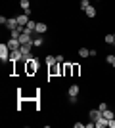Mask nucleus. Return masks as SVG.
Wrapping results in <instances>:
<instances>
[{"instance_id":"obj_2","label":"nucleus","mask_w":115,"mask_h":128,"mask_svg":"<svg viewBox=\"0 0 115 128\" xmlns=\"http://www.w3.org/2000/svg\"><path fill=\"white\" fill-rule=\"evenodd\" d=\"M6 44H8V48H10V50H19V48H21L19 38H12V36H10V40H8Z\"/></svg>"},{"instance_id":"obj_9","label":"nucleus","mask_w":115,"mask_h":128,"mask_svg":"<svg viewBox=\"0 0 115 128\" xmlns=\"http://www.w3.org/2000/svg\"><path fill=\"white\" fill-rule=\"evenodd\" d=\"M107 126V118L104 117V115H102V117L98 118V120H96V128H105Z\"/></svg>"},{"instance_id":"obj_23","label":"nucleus","mask_w":115,"mask_h":128,"mask_svg":"<svg viewBox=\"0 0 115 128\" xmlns=\"http://www.w3.org/2000/svg\"><path fill=\"white\" fill-rule=\"evenodd\" d=\"M69 103H73V105H75V103H77V96H69Z\"/></svg>"},{"instance_id":"obj_14","label":"nucleus","mask_w":115,"mask_h":128,"mask_svg":"<svg viewBox=\"0 0 115 128\" xmlns=\"http://www.w3.org/2000/svg\"><path fill=\"white\" fill-rule=\"evenodd\" d=\"M79 56H81V58H88V56H90V50L84 48V46H81V50H79Z\"/></svg>"},{"instance_id":"obj_3","label":"nucleus","mask_w":115,"mask_h":128,"mask_svg":"<svg viewBox=\"0 0 115 128\" xmlns=\"http://www.w3.org/2000/svg\"><path fill=\"white\" fill-rule=\"evenodd\" d=\"M31 50H33V42H31V44H21V48H19V52H21V58H25V56H31Z\"/></svg>"},{"instance_id":"obj_24","label":"nucleus","mask_w":115,"mask_h":128,"mask_svg":"<svg viewBox=\"0 0 115 128\" xmlns=\"http://www.w3.org/2000/svg\"><path fill=\"white\" fill-rule=\"evenodd\" d=\"M56 59H58V63H65V59H63V56H56Z\"/></svg>"},{"instance_id":"obj_26","label":"nucleus","mask_w":115,"mask_h":128,"mask_svg":"<svg viewBox=\"0 0 115 128\" xmlns=\"http://www.w3.org/2000/svg\"><path fill=\"white\" fill-rule=\"evenodd\" d=\"M96 2H98V0H96Z\"/></svg>"},{"instance_id":"obj_10","label":"nucleus","mask_w":115,"mask_h":128,"mask_svg":"<svg viewBox=\"0 0 115 128\" xmlns=\"http://www.w3.org/2000/svg\"><path fill=\"white\" fill-rule=\"evenodd\" d=\"M79 92H81V88H79L77 84H71V86H69V92H67V94H69V96H79Z\"/></svg>"},{"instance_id":"obj_13","label":"nucleus","mask_w":115,"mask_h":128,"mask_svg":"<svg viewBox=\"0 0 115 128\" xmlns=\"http://www.w3.org/2000/svg\"><path fill=\"white\" fill-rule=\"evenodd\" d=\"M42 44H44V38H42V36H37V38H33V46H35V48H40Z\"/></svg>"},{"instance_id":"obj_7","label":"nucleus","mask_w":115,"mask_h":128,"mask_svg":"<svg viewBox=\"0 0 115 128\" xmlns=\"http://www.w3.org/2000/svg\"><path fill=\"white\" fill-rule=\"evenodd\" d=\"M88 115H90V120H94V122H96V120L102 117V111H100V109H92V111L88 113Z\"/></svg>"},{"instance_id":"obj_27","label":"nucleus","mask_w":115,"mask_h":128,"mask_svg":"<svg viewBox=\"0 0 115 128\" xmlns=\"http://www.w3.org/2000/svg\"><path fill=\"white\" fill-rule=\"evenodd\" d=\"M113 34H115V32H113Z\"/></svg>"},{"instance_id":"obj_5","label":"nucleus","mask_w":115,"mask_h":128,"mask_svg":"<svg viewBox=\"0 0 115 128\" xmlns=\"http://www.w3.org/2000/svg\"><path fill=\"white\" fill-rule=\"evenodd\" d=\"M10 61H21V52H19V50H12L10 52Z\"/></svg>"},{"instance_id":"obj_21","label":"nucleus","mask_w":115,"mask_h":128,"mask_svg":"<svg viewBox=\"0 0 115 128\" xmlns=\"http://www.w3.org/2000/svg\"><path fill=\"white\" fill-rule=\"evenodd\" d=\"M98 109H100V111H102V113H104L105 109H107V103H104V102H102V103H100V105H98Z\"/></svg>"},{"instance_id":"obj_20","label":"nucleus","mask_w":115,"mask_h":128,"mask_svg":"<svg viewBox=\"0 0 115 128\" xmlns=\"http://www.w3.org/2000/svg\"><path fill=\"white\" fill-rule=\"evenodd\" d=\"M90 6V0H81V10H86Z\"/></svg>"},{"instance_id":"obj_18","label":"nucleus","mask_w":115,"mask_h":128,"mask_svg":"<svg viewBox=\"0 0 115 128\" xmlns=\"http://www.w3.org/2000/svg\"><path fill=\"white\" fill-rule=\"evenodd\" d=\"M102 115H104V117H105V118H107V120H109V118H113V111H111L109 107H107V109H105V111H104V113H102Z\"/></svg>"},{"instance_id":"obj_1","label":"nucleus","mask_w":115,"mask_h":128,"mask_svg":"<svg viewBox=\"0 0 115 128\" xmlns=\"http://www.w3.org/2000/svg\"><path fill=\"white\" fill-rule=\"evenodd\" d=\"M10 52L12 50L8 48V44H0V59L2 61H10Z\"/></svg>"},{"instance_id":"obj_12","label":"nucleus","mask_w":115,"mask_h":128,"mask_svg":"<svg viewBox=\"0 0 115 128\" xmlns=\"http://www.w3.org/2000/svg\"><path fill=\"white\" fill-rule=\"evenodd\" d=\"M46 65H48V67H56V65H58V59H56L54 56H46Z\"/></svg>"},{"instance_id":"obj_15","label":"nucleus","mask_w":115,"mask_h":128,"mask_svg":"<svg viewBox=\"0 0 115 128\" xmlns=\"http://www.w3.org/2000/svg\"><path fill=\"white\" fill-rule=\"evenodd\" d=\"M84 12H86V16H88V17H94V16H96V8H94V6H88Z\"/></svg>"},{"instance_id":"obj_6","label":"nucleus","mask_w":115,"mask_h":128,"mask_svg":"<svg viewBox=\"0 0 115 128\" xmlns=\"http://www.w3.org/2000/svg\"><path fill=\"white\" fill-rule=\"evenodd\" d=\"M6 27H8L10 31H14V29H17V27H19V23H17V17H12V19H8V23H6Z\"/></svg>"},{"instance_id":"obj_8","label":"nucleus","mask_w":115,"mask_h":128,"mask_svg":"<svg viewBox=\"0 0 115 128\" xmlns=\"http://www.w3.org/2000/svg\"><path fill=\"white\" fill-rule=\"evenodd\" d=\"M29 19H31V17H29L27 14H23V16H17V23H19V25H23V27L29 23Z\"/></svg>"},{"instance_id":"obj_17","label":"nucleus","mask_w":115,"mask_h":128,"mask_svg":"<svg viewBox=\"0 0 115 128\" xmlns=\"http://www.w3.org/2000/svg\"><path fill=\"white\" fill-rule=\"evenodd\" d=\"M105 61H107V63H109L111 67H115V54H109V56L105 58Z\"/></svg>"},{"instance_id":"obj_22","label":"nucleus","mask_w":115,"mask_h":128,"mask_svg":"<svg viewBox=\"0 0 115 128\" xmlns=\"http://www.w3.org/2000/svg\"><path fill=\"white\" fill-rule=\"evenodd\" d=\"M107 128H115V118H109V120H107Z\"/></svg>"},{"instance_id":"obj_19","label":"nucleus","mask_w":115,"mask_h":128,"mask_svg":"<svg viewBox=\"0 0 115 128\" xmlns=\"http://www.w3.org/2000/svg\"><path fill=\"white\" fill-rule=\"evenodd\" d=\"M105 42L107 44H115V34H105Z\"/></svg>"},{"instance_id":"obj_16","label":"nucleus","mask_w":115,"mask_h":128,"mask_svg":"<svg viewBox=\"0 0 115 128\" xmlns=\"http://www.w3.org/2000/svg\"><path fill=\"white\" fill-rule=\"evenodd\" d=\"M19 6H21L23 10H31V2L29 0H19Z\"/></svg>"},{"instance_id":"obj_11","label":"nucleus","mask_w":115,"mask_h":128,"mask_svg":"<svg viewBox=\"0 0 115 128\" xmlns=\"http://www.w3.org/2000/svg\"><path fill=\"white\" fill-rule=\"evenodd\" d=\"M46 31H48L46 23H37V34H44Z\"/></svg>"},{"instance_id":"obj_4","label":"nucleus","mask_w":115,"mask_h":128,"mask_svg":"<svg viewBox=\"0 0 115 128\" xmlns=\"http://www.w3.org/2000/svg\"><path fill=\"white\" fill-rule=\"evenodd\" d=\"M19 42H21V44H31V42H33V36H31L29 32H21V36H19Z\"/></svg>"},{"instance_id":"obj_25","label":"nucleus","mask_w":115,"mask_h":128,"mask_svg":"<svg viewBox=\"0 0 115 128\" xmlns=\"http://www.w3.org/2000/svg\"><path fill=\"white\" fill-rule=\"evenodd\" d=\"M0 23H2V25H6V23H8V17H4V16H0Z\"/></svg>"}]
</instances>
